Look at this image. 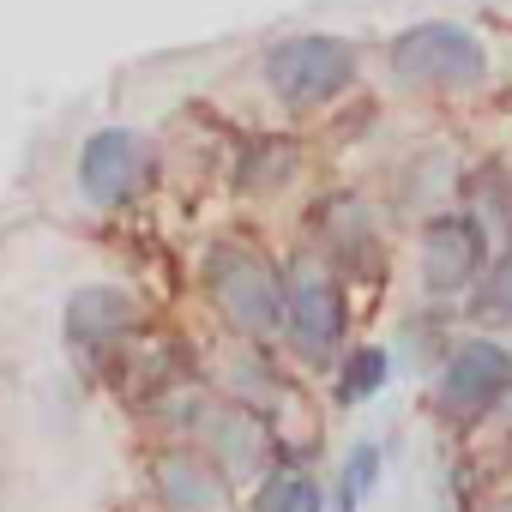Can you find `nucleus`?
I'll list each match as a JSON object with an SVG mask.
<instances>
[{
    "label": "nucleus",
    "mask_w": 512,
    "mask_h": 512,
    "mask_svg": "<svg viewBox=\"0 0 512 512\" xmlns=\"http://www.w3.org/2000/svg\"><path fill=\"white\" fill-rule=\"evenodd\" d=\"M151 488L169 512H223L229 476L205 446H163L151 452Z\"/></svg>",
    "instance_id": "nucleus-10"
},
{
    "label": "nucleus",
    "mask_w": 512,
    "mask_h": 512,
    "mask_svg": "<svg viewBox=\"0 0 512 512\" xmlns=\"http://www.w3.org/2000/svg\"><path fill=\"white\" fill-rule=\"evenodd\" d=\"M284 344L308 368H332L350 350V296L320 247H296L284 260Z\"/></svg>",
    "instance_id": "nucleus-1"
},
{
    "label": "nucleus",
    "mask_w": 512,
    "mask_h": 512,
    "mask_svg": "<svg viewBox=\"0 0 512 512\" xmlns=\"http://www.w3.org/2000/svg\"><path fill=\"white\" fill-rule=\"evenodd\" d=\"M296 145L290 139H247L241 145V169H235V187L241 193H278L290 175H296Z\"/></svg>",
    "instance_id": "nucleus-14"
},
{
    "label": "nucleus",
    "mask_w": 512,
    "mask_h": 512,
    "mask_svg": "<svg viewBox=\"0 0 512 512\" xmlns=\"http://www.w3.org/2000/svg\"><path fill=\"white\" fill-rule=\"evenodd\" d=\"M199 278H205L211 308L235 326V338H247L253 350H266L272 338H284V266H272L260 247L211 241Z\"/></svg>",
    "instance_id": "nucleus-2"
},
{
    "label": "nucleus",
    "mask_w": 512,
    "mask_h": 512,
    "mask_svg": "<svg viewBox=\"0 0 512 512\" xmlns=\"http://www.w3.org/2000/svg\"><path fill=\"white\" fill-rule=\"evenodd\" d=\"M470 320H476V326H494V332L512 326V241H506L500 260H488V272L476 278V290H470Z\"/></svg>",
    "instance_id": "nucleus-15"
},
{
    "label": "nucleus",
    "mask_w": 512,
    "mask_h": 512,
    "mask_svg": "<svg viewBox=\"0 0 512 512\" xmlns=\"http://www.w3.org/2000/svg\"><path fill=\"white\" fill-rule=\"evenodd\" d=\"M253 512H326V482H320L296 452H278V458L260 470Z\"/></svg>",
    "instance_id": "nucleus-12"
},
{
    "label": "nucleus",
    "mask_w": 512,
    "mask_h": 512,
    "mask_svg": "<svg viewBox=\"0 0 512 512\" xmlns=\"http://www.w3.org/2000/svg\"><path fill=\"white\" fill-rule=\"evenodd\" d=\"M139 302L133 290L121 284H85L67 296V314H61V338H67V356L85 368V374H103L115 362H127V350L139 344Z\"/></svg>",
    "instance_id": "nucleus-7"
},
{
    "label": "nucleus",
    "mask_w": 512,
    "mask_h": 512,
    "mask_svg": "<svg viewBox=\"0 0 512 512\" xmlns=\"http://www.w3.org/2000/svg\"><path fill=\"white\" fill-rule=\"evenodd\" d=\"M380 470H386L380 440H356L338 464V512H362V500L380 488Z\"/></svg>",
    "instance_id": "nucleus-16"
},
{
    "label": "nucleus",
    "mask_w": 512,
    "mask_h": 512,
    "mask_svg": "<svg viewBox=\"0 0 512 512\" xmlns=\"http://www.w3.org/2000/svg\"><path fill=\"white\" fill-rule=\"evenodd\" d=\"M488 43L458 25V19H422L386 43V73L404 91H434V97H470L488 85Z\"/></svg>",
    "instance_id": "nucleus-3"
},
{
    "label": "nucleus",
    "mask_w": 512,
    "mask_h": 512,
    "mask_svg": "<svg viewBox=\"0 0 512 512\" xmlns=\"http://www.w3.org/2000/svg\"><path fill=\"white\" fill-rule=\"evenodd\" d=\"M512 392V350L494 344V338H464L446 350V362L434 368V386H428V410L446 422V428H470L482 422L488 410H500Z\"/></svg>",
    "instance_id": "nucleus-6"
},
{
    "label": "nucleus",
    "mask_w": 512,
    "mask_h": 512,
    "mask_svg": "<svg viewBox=\"0 0 512 512\" xmlns=\"http://www.w3.org/2000/svg\"><path fill=\"white\" fill-rule=\"evenodd\" d=\"M386 380H392V356H386V344H350L344 356H338V404H374L380 392H386Z\"/></svg>",
    "instance_id": "nucleus-13"
},
{
    "label": "nucleus",
    "mask_w": 512,
    "mask_h": 512,
    "mask_svg": "<svg viewBox=\"0 0 512 512\" xmlns=\"http://www.w3.org/2000/svg\"><path fill=\"white\" fill-rule=\"evenodd\" d=\"M151 187V145L133 127H97L79 145V193L103 211L133 205Z\"/></svg>",
    "instance_id": "nucleus-8"
},
{
    "label": "nucleus",
    "mask_w": 512,
    "mask_h": 512,
    "mask_svg": "<svg viewBox=\"0 0 512 512\" xmlns=\"http://www.w3.org/2000/svg\"><path fill=\"white\" fill-rule=\"evenodd\" d=\"M314 229H320V253H326L332 266L344 260L350 272H362V253L380 266V235H374V217H368L362 193H350V187L326 193L320 211H314Z\"/></svg>",
    "instance_id": "nucleus-11"
},
{
    "label": "nucleus",
    "mask_w": 512,
    "mask_h": 512,
    "mask_svg": "<svg viewBox=\"0 0 512 512\" xmlns=\"http://www.w3.org/2000/svg\"><path fill=\"white\" fill-rule=\"evenodd\" d=\"M260 73L284 109H326L356 85L362 49L350 37H332V31H296V37H278L266 49Z\"/></svg>",
    "instance_id": "nucleus-4"
},
{
    "label": "nucleus",
    "mask_w": 512,
    "mask_h": 512,
    "mask_svg": "<svg viewBox=\"0 0 512 512\" xmlns=\"http://www.w3.org/2000/svg\"><path fill=\"white\" fill-rule=\"evenodd\" d=\"M193 434L205 440V452L223 464V476H260L266 470V446H272V428L260 410L247 404H199L193 410Z\"/></svg>",
    "instance_id": "nucleus-9"
},
{
    "label": "nucleus",
    "mask_w": 512,
    "mask_h": 512,
    "mask_svg": "<svg viewBox=\"0 0 512 512\" xmlns=\"http://www.w3.org/2000/svg\"><path fill=\"white\" fill-rule=\"evenodd\" d=\"M494 260V235L488 223L470 211V205H452V211H434L422 223V241H416V272H422V296L428 302H458L476 290V278L488 272Z\"/></svg>",
    "instance_id": "nucleus-5"
},
{
    "label": "nucleus",
    "mask_w": 512,
    "mask_h": 512,
    "mask_svg": "<svg viewBox=\"0 0 512 512\" xmlns=\"http://www.w3.org/2000/svg\"><path fill=\"white\" fill-rule=\"evenodd\" d=\"M494 512H512V500H506V506H494Z\"/></svg>",
    "instance_id": "nucleus-17"
}]
</instances>
